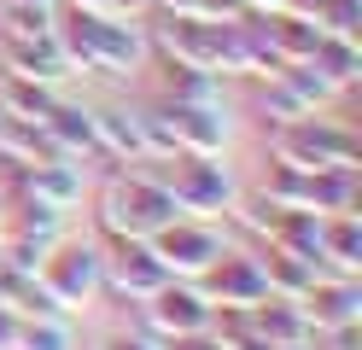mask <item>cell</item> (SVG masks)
Instances as JSON below:
<instances>
[{
	"label": "cell",
	"instance_id": "cell-33",
	"mask_svg": "<svg viewBox=\"0 0 362 350\" xmlns=\"http://www.w3.org/2000/svg\"><path fill=\"white\" fill-rule=\"evenodd\" d=\"M0 6H41V12H59V0H0Z\"/></svg>",
	"mask_w": 362,
	"mask_h": 350
},
{
	"label": "cell",
	"instance_id": "cell-4",
	"mask_svg": "<svg viewBox=\"0 0 362 350\" xmlns=\"http://www.w3.org/2000/svg\"><path fill=\"white\" fill-rule=\"evenodd\" d=\"M164 187H170L181 216H205V222L228 216V204L240 199V181L228 175L222 158H175L164 170Z\"/></svg>",
	"mask_w": 362,
	"mask_h": 350
},
{
	"label": "cell",
	"instance_id": "cell-9",
	"mask_svg": "<svg viewBox=\"0 0 362 350\" xmlns=\"http://www.w3.org/2000/svg\"><path fill=\"white\" fill-rule=\"evenodd\" d=\"M298 303H304L315 339H322V333H339V327H362V286H356V274H327V269H322Z\"/></svg>",
	"mask_w": 362,
	"mask_h": 350
},
{
	"label": "cell",
	"instance_id": "cell-11",
	"mask_svg": "<svg viewBox=\"0 0 362 350\" xmlns=\"http://www.w3.org/2000/svg\"><path fill=\"white\" fill-rule=\"evenodd\" d=\"M0 76H30V82H64L71 64H64L53 35H0Z\"/></svg>",
	"mask_w": 362,
	"mask_h": 350
},
{
	"label": "cell",
	"instance_id": "cell-17",
	"mask_svg": "<svg viewBox=\"0 0 362 350\" xmlns=\"http://www.w3.org/2000/svg\"><path fill=\"white\" fill-rule=\"evenodd\" d=\"M94 158H111V163L141 158V123H134V111H123V105L94 111Z\"/></svg>",
	"mask_w": 362,
	"mask_h": 350
},
{
	"label": "cell",
	"instance_id": "cell-27",
	"mask_svg": "<svg viewBox=\"0 0 362 350\" xmlns=\"http://www.w3.org/2000/svg\"><path fill=\"white\" fill-rule=\"evenodd\" d=\"M53 18L41 6H0V35H53Z\"/></svg>",
	"mask_w": 362,
	"mask_h": 350
},
{
	"label": "cell",
	"instance_id": "cell-6",
	"mask_svg": "<svg viewBox=\"0 0 362 350\" xmlns=\"http://www.w3.org/2000/svg\"><path fill=\"white\" fill-rule=\"evenodd\" d=\"M211 298L199 292V280H164L146 303H141V327L158 339V344H175V339H199V333H211Z\"/></svg>",
	"mask_w": 362,
	"mask_h": 350
},
{
	"label": "cell",
	"instance_id": "cell-14",
	"mask_svg": "<svg viewBox=\"0 0 362 350\" xmlns=\"http://www.w3.org/2000/svg\"><path fill=\"white\" fill-rule=\"evenodd\" d=\"M41 134L59 158H94V111L88 105H71V100H53V111L41 117Z\"/></svg>",
	"mask_w": 362,
	"mask_h": 350
},
{
	"label": "cell",
	"instance_id": "cell-24",
	"mask_svg": "<svg viewBox=\"0 0 362 350\" xmlns=\"http://www.w3.org/2000/svg\"><path fill=\"white\" fill-rule=\"evenodd\" d=\"M257 82H263L257 88V111H263L269 129H286V123H298V117H310V105L281 82V70H275V76H257Z\"/></svg>",
	"mask_w": 362,
	"mask_h": 350
},
{
	"label": "cell",
	"instance_id": "cell-13",
	"mask_svg": "<svg viewBox=\"0 0 362 350\" xmlns=\"http://www.w3.org/2000/svg\"><path fill=\"white\" fill-rule=\"evenodd\" d=\"M141 64H146V30L134 18H100L94 70H105V76H134Z\"/></svg>",
	"mask_w": 362,
	"mask_h": 350
},
{
	"label": "cell",
	"instance_id": "cell-3",
	"mask_svg": "<svg viewBox=\"0 0 362 350\" xmlns=\"http://www.w3.org/2000/svg\"><path fill=\"white\" fill-rule=\"evenodd\" d=\"M269 158L286 163V170H362V146L345 123H333V117H298V123H286L269 134Z\"/></svg>",
	"mask_w": 362,
	"mask_h": 350
},
{
	"label": "cell",
	"instance_id": "cell-28",
	"mask_svg": "<svg viewBox=\"0 0 362 350\" xmlns=\"http://www.w3.org/2000/svg\"><path fill=\"white\" fill-rule=\"evenodd\" d=\"M322 35H356L362 30V0H327L322 18H315Z\"/></svg>",
	"mask_w": 362,
	"mask_h": 350
},
{
	"label": "cell",
	"instance_id": "cell-7",
	"mask_svg": "<svg viewBox=\"0 0 362 350\" xmlns=\"http://www.w3.org/2000/svg\"><path fill=\"white\" fill-rule=\"evenodd\" d=\"M164 280H170V274H164V263L152 257L146 240H111V251H105V286H100V292H111L117 303H134V310H141Z\"/></svg>",
	"mask_w": 362,
	"mask_h": 350
},
{
	"label": "cell",
	"instance_id": "cell-29",
	"mask_svg": "<svg viewBox=\"0 0 362 350\" xmlns=\"http://www.w3.org/2000/svg\"><path fill=\"white\" fill-rule=\"evenodd\" d=\"M100 350H164V344H158V339L146 333V327H141V333H111Z\"/></svg>",
	"mask_w": 362,
	"mask_h": 350
},
{
	"label": "cell",
	"instance_id": "cell-20",
	"mask_svg": "<svg viewBox=\"0 0 362 350\" xmlns=\"http://www.w3.org/2000/svg\"><path fill=\"white\" fill-rule=\"evenodd\" d=\"M164 76H158V100L170 105H211L222 100V76H211V70H193V64H158Z\"/></svg>",
	"mask_w": 362,
	"mask_h": 350
},
{
	"label": "cell",
	"instance_id": "cell-12",
	"mask_svg": "<svg viewBox=\"0 0 362 350\" xmlns=\"http://www.w3.org/2000/svg\"><path fill=\"white\" fill-rule=\"evenodd\" d=\"M170 111H175L181 158H222V152H228L234 123H228V111H222V100H211V105H170Z\"/></svg>",
	"mask_w": 362,
	"mask_h": 350
},
{
	"label": "cell",
	"instance_id": "cell-2",
	"mask_svg": "<svg viewBox=\"0 0 362 350\" xmlns=\"http://www.w3.org/2000/svg\"><path fill=\"white\" fill-rule=\"evenodd\" d=\"M35 286L47 292V303L59 315H82V310H94V298L105 286V251L94 240H64L41 257V269H35Z\"/></svg>",
	"mask_w": 362,
	"mask_h": 350
},
{
	"label": "cell",
	"instance_id": "cell-5",
	"mask_svg": "<svg viewBox=\"0 0 362 350\" xmlns=\"http://www.w3.org/2000/svg\"><path fill=\"white\" fill-rule=\"evenodd\" d=\"M152 257L164 263V274L170 280H199L222 251H228V240H222V228L216 222H205V216H170L164 228L152 233Z\"/></svg>",
	"mask_w": 362,
	"mask_h": 350
},
{
	"label": "cell",
	"instance_id": "cell-15",
	"mask_svg": "<svg viewBox=\"0 0 362 350\" xmlns=\"http://www.w3.org/2000/svg\"><path fill=\"white\" fill-rule=\"evenodd\" d=\"M263 35H269L275 64H310L315 47H322V30L310 18H292V12H263Z\"/></svg>",
	"mask_w": 362,
	"mask_h": 350
},
{
	"label": "cell",
	"instance_id": "cell-1",
	"mask_svg": "<svg viewBox=\"0 0 362 350\" xmlns=\"http://www.w3.org/2000/svg\"><path fill=\"white\" fill-rule=\"evenodd\" d=\"M170 163H175V158H170ZM170 163H164V158H134L129 170H117V175L100 187L94 222H100L105 240H152L170 216H181L175 199H170V187H164V170H170Z\"/></svg>",
	"mask_w": 362,
	"mask_h": 350
},
{
	"label": "cell",
	"instance_id": "cell-16",
	"mask_svg": "<svg viewBox=\"0 0 362 350\" xmlns=\"http://www.w3.org/2000/svg\"><path fill=\"white\" fill-rule=\"evenodd\" d=\"M322 269L327 274H362V222H356V210L322 216Z\"/></svg>",
	"mask_w": 362,
	"mask_h": 350
},
{
	"label": "cell",
	"instance_id": "cell-32",
	"mask_svg": "<svg viewBox=\"0 0 362 350\" xmlns=\"http://www.w3.org/2000/svg\"><path fill=\"white\" fill-rule=\"evenodd\" d=\"M12 339H18V315L0 303V350H12Z\"/></svg>",
	"mask_w": 362,
	"mask_h": 350
},
{
	"label": "cell",
	"instance_id": "cell-26",
	"mask_svg": "<svg viewBox=\"0 0 362 350\" xmlns=\"http://www.w3.org/2000/svg\"><path fill=\"white\" fill-rule=\"evenodd\" d=\"M281 82H286L292 93H298V100H304L310 111H315V105H327L333 93H339V88H333V82H327L315 64H281Z\"/></svg>",
	"mask_w": 362,
	"mask_h": 350
},
{
	"label": "cell",
	"instance_id": "cell-30",
	"mask_svg": "<svg viewBox=\"0 0 362 350\" xmlns=\"http://www.w3.org/2000/svg\"><path fill=\"white\" fill-rule=\"evenodd\" d=\"M111 6H117V18H152L158 0H111Z\"/></svg>",
	"mask_w": 362,
	"mask_h": 350
},
{
	"label": "cell",
	"instance_id": "cell-25",
	"mask_svg": "<svg viewBox=\"0 0 362 350\" xmlns=\"http://www.w3.org/2000/svg\"><path fill=\"white\" fill-rule=\"evenodd\" d=\"M12 350H76L71 315H30V321H18Z\"/></svg>",
	"mask_w": 362,
	"mask_h": 350
},
{
	"label": "cell",
	"instance_id": "cell-18",
	"mask_svg": "<svg viewBox=\"0 0 362 350\" xmlns=\"http://www.w3.org/2000/svg\"><path fill=\"white\" fill-rule=\"evenodd\" d=\"M59 158L47 146V134H41V123H18V117L0 111V170H30V163H47Z\"/></svg>",
	"mask_w": 362,
	"mask_h": 350
},
{
	"label": "cell",
	"instance_id": "cell-23",
	"mask_svg": "<svg viewBox=\"0 0 362 350\" xmlns=\"http://www.w3.org/2000/svg\"><path fill=\"white\" fill-rule=\"evenodd\" d=\"M134 123H141V158H181V134H175V111L158 100L146 111H134Z\"/></svg>",
	"mask_w": 362,
	"mask_h": 350
},
{
	"label": "cell",
	"instance_id": "cell-8",
	"mask_svg": "<svg viewBox=\"0 0 362 350\" xmlns=\"http://www.w3.org/2000/svg\"><path fill=\"white\" fill-rule=\"evenodd\" d=\"M199 292L211 298V310H252V303H263L269 286H263L257 251H222L216 263L199 274Z\"/></svg>",
	"mask_w": 362,
	"mask_h": 350
},
{
	"label": "cell",
	"instance_id": "cell-19",
	"mask_svg": "<svg viewBox=\"0 0 362 350\" xmlns=\"http://www.w3.org/2000/svg\"><path fill=\"white\" fill-rule=\"evenodd\" d=\"M257 263H263V286H269V298H292V303H298V298L310 292V280L322 274L315 263H304V257H292V251H275V245H263Z\"/></svg>",
	"mask_w": 362,
	"mask_h": 350
},
{
	"label": "cell",
	"instance_id": "cell-22",
	"mask_svg": "<svg viewBox=\"0 0 362 350\" xmlns=\"http://www.w3.org/2000/svg\"><path fill=\"white\" fill-rule=\"evenodd\" d=\"M53 82H30V76H0V111L18 117V123H41L53 111Z\"/></svg>",
	"mask_w": 362,
	"mask_h": 350
},
{
	"label": "cell",
	"instance_id": "cell-31",
	"mask_svg": "<svg viewBox=\"0 0 362 350\" xmlns=\"http://www.w3.org/2000/svg\"><path fill=\"white\" fill-rule=\"evenodd\" d=\"M59 6H76V12H100V18H117L111 0H59Z\"/></svg>",
	"mask_w": 362,
	"mask_h": 350
},
{
	"label": "cell",
	"instance_id": "cell-21",
	"mask_svg": "<svg viewBox=\"0 0 362 350\" xmlns=\"http://www.w3.org/2000/svg\"><path fill=\"white\" fill-rule=\"evenodd\" d=\"M322 76L345 93V88H356L362 82V41L356 35H322V47H315V59H310Z\"/></svg>",
	"mask_w": 362,
	"mask_h": 350
},
{
	"label": "cell",
	"instance_id": "cell-10",
	"mask_svg": "<svg viewBox=\"0 0 362 350\" xmlns=\"http://www.w3.org/2000/svg\"><path fill=\"white\" fill-rule=\"evenodd\" d=\"M12 175H18V199L47 204L59 216H71L82 204V170L71 158H47V163H30V170H12Z\"/></svg>",
	"mask_w": 362,
	"mask_h": 350
}]
</instances>
